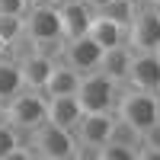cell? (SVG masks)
Returning <instances> with one entry per match:
<instances>
[{
	"mask_svg": "<svg viewBox=\"0 0 160 160\" xmlns=\"http://www.w3.org/2000/svg\"><path fill=\"white\" fill-rule=\"evenodd\" d=\"M3 112H7V122L29 138L38 125L48 122V96L42 90H29L26 87L22 93H16V96L3 106Z\"/></svg>",
	"mask_w": 160,
	"mask_h": 160,
	"instance_id": "obj_1",
	"label": "cell"
},
{
	"mask_svg": "<svg viewBox=\"0 0 160 160\" xmlns=\"http://www.w3.org/2000/svg\"><path fill=\"white\" fill-rule=\"evenodd\" d=\"M125 35H128L131 51H157V45H160V7L144 0L135 13V19L128 22Z\"/></svg>",
	"mask_w": 160,
	"mask_h": 160,
	"instance_id": "obj_6",
	"label": "cell"
},
{
	"mask_svg": "<svg viewBox=\"0 0 160 160\" xmlns=\"http://www.w3.org/2000/svg\"><path fill=\"white\" fill-rule=\"evenodd\" d=\"M157 96H160V93H157Z\"/></svg>",
	"mask_w": 160,
	"mask_h": 160,
	"instance_id": "obj_27",
	"label": "cell"
},
{
	"mask_svg": "<svg viewBox=\"0 0 160 160\" xmlns=\"http://www.w3.org/2000/svg\"><path fill=\"white\" fill-rule=\"evenodd\" d=\"M87 35L96 42L102 51H109L115 45H128V35H125V26H118L112 22L109 16H102V13H93V22H90V29Z\"/></svg>",
	"mask_w": 160,
	"mask_h": 160,
	"instance_id": "obj_13",
	"label": "cell"
},
{
	"mask_svg": "<svg viewBox=\"0 0 160 160\" xmlns=\"http://www.w3.org/2000/svg\"><path fill=\"white\" fill-rule=\"evenodd\" d=\"M87 3H90V7H93V10H102V7H106V3H109V0H87Z\"/></svg>",
	"mask_w": 160,
	"mask_h": 160,
	"instance_id": "obj_22",
	"label": "cell"
},
{
	"mask_svg": "<svg viewBox=\"0 0 160 160\" xmlns=\"http://www.w3.org/2000/svg\"><path fill=\"white\" fill-rule=\"evenodd\" d=\"M22 138H26L22 131H16V128H13L7 118H3V122H0V160H7V157H10V151L16 148Z\"/></svg>",
	"mask_w": 160,
	"mask_h": 160,
	"instance_id": "obj_20",
	"label": "cell"
},
{
	"mask_svg": "<svg viewBox=\"0 0 160 160\" xmlns=\"http://www.w3.org/2000/svg\"><path fill=\"white\" fill-rule=\"evenodd\" d=\"M93 13H96V10H93L87 0H64V3H58V16H61V35H64V42L87 35L90 22H93Z\"/></svg>",
	"mask_w": 160,
	"mask_h": 160,
	"instance_id": "obj_9",
	"label": "cell"
},
{
	"mask_svg": "<svg viewBox=\"0 0 160 160\" xmlns=\"http://www.w3.org/2000/svg\"><path fill=\"white\" fill-rule=\"evenodd\" d=\"M32 7V0H0V13H10V16H26Z\"/></svg>",
	"mask_w": 160,
	"mask_h": 160,
	"instance_id": "obj_21",
	"label": "cell"
},
{
	"mask_svg": "<svg viewBox=\"0 0 160 160\" xmlns=\"http://www.w3.org/2000/svg\"><path fill=\"white\" fill-rule=\"evenodd\" d=\"M131 58H135V51H131V45H115L109 48L102 55V64H99V71L102 74H109L115 83H128V74H131Z\"/></svg>",
	"mask_w": 160,
	"mask_h": 160,
	"instance_id": "obj_14",
	"label": "cell"
},
{
	"mask_svg": "<svg viewBox=\"0 0 160 160\" xmlns=\"http://www.w3.org/2000/svg\"><path fill=\"white\" fill-rule=\"evenodd\" d=\"M26 38L32 45H48V42H64L61 35V16L55 3L45 0H32L29 13H26Z\"/></svg>",
	"mask_w": 160,
	"mask_h": 160,
	"instance_id": "obj_5",
	"label": "cell"
},
{
	"mask_svg": "<svg viewBox=\"0 0 160 160\" xmlns=\"http://www.w3.org/2000/svg\"><path fill=\"white\" fill-rule=\"evenodd\" d=\"M115 115L131 122L138 131L151 128L154 122H160V96L148 90H135V87H122L115 102Z\"/></svg>",
	"mask_w": 160,
	"mask_h": 160,
	"instance_id": "obj_2",
	"label": "cell"
},
{
	"mask_svg": "<svg viewBox=\"0 0 160 160\" xmlns=\"http://www.w3.org/2000/svg\"><path fill=\"white\" fill-rule=\"evenodd\" d=\"M102 55H106V51H102L96 42H93L90 35H80V38H71V42H64L61 61H64V64H71L77 74H93V71H99Z\"/></svg>",
	"mask_w": 160,
	"mask_h": 160,
	"instance_id": "obj_7",
	"label": "cell"
},
{
	"mask_svg": "<svg viewBox=\"0 0 160 160\" xmlns=\"http://www.w3.org/2000/svg\"><path fill=\"white\" fill-rule=\"evenodd\" d=\"M118 93H122V83H115L102 71H93V74H83L77 99L83 106V112H115Z\"/></svg>",
	"mask_w": 160,
	"mask_h": 160,
	"instance_id": "obj_4",
	"label": "cell"
},
{
	"mask_svg": "<svg viewBox=\"0 0 160 160\" xmlns=\"http://www.w3.org/2000/svg\"><path fill=\"white\" fill-rule=\"evenodd\" d=\"M26 90V80H22V68L13 55L0 58V106H7L16 93Z\"/></svg>",
	"mask_w": 160,
	"mask_h": 160,
	"instance_id": "obj_15",
	"label": "cell"
},
{
	"mask_svg": "<svg viewBox=\"0 0 160 160\" xmlns=\"http://www.w3.org/2000/svg\"><path fill=\"white\" fill-rule=\"evenodd\" d=\"M58 61L61 58H51V55H45V51H38V48H32L26 58H19L26 87L29 90H45V83H48V77H51V71H55Z\"/></svg>",
	"mask_w": 160,
	"mask_h": 160,
	"instance_id": "obj_11",
	"label": "cell"
},
{
	"mask_svg": "<svg viewBox=\"0 0 160 160\" xmlns=\"http://www.w3.org/2000/svg\"><path fill=\"white\" fill-rule=\"evenodd\" d=\"M125 87L160 93V58L154 51H135V58H131V74H128Z\"/></svg>",
	"mask_w": 160,
	"mask_h": 160,
	"instance_id": "obj_10",
	"label": "cell"
},
{
	"mask_svg": "<svg viewBox=\"0 0 160 160\" xmlns=\"http://www.w3.org/2000/svg\"><path fill=\"white\" fill-rule=\"evenodd\" d=\"M99 160H138V148H128V144H118V141H106L99 148Z\"/></svg>",
	"mask_w": 160,
	"mask_h": 160,
	"instance_id": "obj_19",
	"label": "cell"
},
{
	"mask_svg": "<svg viewBox=\"0 0 160 160\" xmlns=\"http://www.w3.org/2000/svg\"><path fill=\"white\" fill-rule=\"evenodd\" d=\"M45 3H55V7H58V3H64V0H45Z\"/></svg>",
	"mask_w": 160,
	"mask_h": 160,
	"instance_id": "obj_24",
	"label": "cell"
},
{
	"mask_svg": "<svg viewBox=\"0 0 160 160\" xmlns=\"http://www.w3.org/2000/svg\"><path fill=\"white\" fill-rule=\"evenodd\" d=\"M112 125H115V112H83V118L77 122L74 135L77 144H87V148H102L112 135Z\"/></svg>",
	"mask_w": 160,
	"mask_h": 160,
	"instance_id": "obj_8",
	"label": "cell"
},
{
	"mask_svg": "<svg viewBox=\"0 0 160 160\" xmlns=\"http://www.w3.org/2000/svg\"><path fill=\"white\" fill-rule=\"evenodd\" d=\"M80 80H83V74H77L71 64L58 61L42 93H45V96H71V93H77V90H80Z\"/></svg>",
	"mask_w": 160,
	"mask_h": 160,
	"instance_id": "obj_16",
	"label": "cell"
},
{
	"mask_svg": "<svg viewBox=\"0 0 160 160\" xmlns=\"http://www.w3.org/2000/svg\"><path fill=\"white\" fill-rule=\"evenodd\" d=\"M154 55H157V58H160V45H157V51H154Z\"/></svg>",
	"mask_w": 160,
	"mask_h": 160,
	"instance_id": "obj_26",
	"label": "cell"
},
{
	"mask_svg": "<svg viewBox=\"0 0 160 160\" xmlns=\"http://www.w3.org/2000/svg\"><path fill=\"white\" fill-rule=\"evenodd\" d=\"M29 144L38 160H74L77 154V135L71 128H61V125H38L32 135H29Z\"/></svg>",
	"mask_w": 160,
	"mask_h": 160,
	"instance_id": "obj_3",
	"label": "cell"
},
{
	"mask_svg": "<svg viewBox=\"0 0 160 160\" xmlns=\"http://www.w3.org/2000/svg\"><path fill=\"white\" fill-rule=\"evenodd\" d=\"M138 160H160V122H154L151 128L141 131V151Z\"/></svg>",
	"mask_w": 160,
	"mask_h": 160,
	"instance_id": "obj_18",
	"label": "cell"
},
{
	"mask_svg": "<svg viewBox=\"0 0 160 160\" xmlns=\"http://www.w3.org/2000/svg\"><path fill=\"white\" fill-rule=\"evenodd\" d=\"M148 3H154V7H160V0H148Z\"/></svg>",
	"mask_w": 160,
	"mask_h": 160,
	"instance_id": "obj_25",
	"label": "cell"
},
{
	"mask_svg": "<svg viewBox=\"0 0 160 160\" xmlns=\"http://www.w3.org/2000/svg\"><path fill=\"white\" fill-rule=\"evenodd\" d=\"M0 38L13 48L19 42V38H26V16H10V13H0Z\"/></svg>",
	"mask_w": 160,
	"mask_h": 160,
	"instance_id": "obj_17",
	"label": "cell"
},
{
	"mask_svg": "<svg viewBox=\"0 0 160 160\" xmlns=\"http://www.w3.org/2000/svg\"><path fill=\"white\" fill-rule=\"evenodd\" d=\"M3 55H10V45L3 42V38H0V58H3Z\"/></svg>",
	"mask_w": 160,
	"mask_h": 160,
	"instance_id": "obj_23",
	"label": "cell"
},
{
	"mask_svg": "<svg viewBox=\"0 0 160 160\" xmlns=\"http://www.w3.org/2000/svg\"><path fill=\"white\" fill-rule=\"evenodd\" d=\"M83 118V106H80L77 93L71 96H48V122L61 128H77V122Z\"/></svg>",
	"mask_w": 160,
	"mask_h": 160,
	"instance_id": "obj_12",
	"label": "cell"
}]
</instances>
